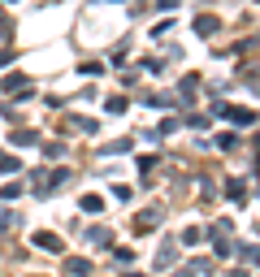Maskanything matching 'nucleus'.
Instances as JSON below:
<instances>
[{"label":"nucleus","instance_id":"nucleus-1","mask_svg":"<svg viewBox=\"0 0 260 277\" xmlns=\"http://www.w3.org/2000/svg\"><path fill=\"white\" fill-rule=\"evenodd\" d=\"M35 243H39L43 251H56V247H61V243H56V234H35Z\"/></svg>","mask_w":260,"mask_h":277},{"label":"nucleus","instance_id":"nucleus-2","mask_svg":"<svg viewBox=\"0 0 260 277\" xmlns=\"http://www.w3.org/2000/svg\"><path fill=\"white\" fill-rule=\"evenodd\" d=\"M70 273H78V277H87V273H91V264H87V260H70Z\"/></svg>","mask_w":260,"mask_h":277},{"label":"nucleus","instance_id":"nucleus-3","mask_svg":"<svg viewBox=\"0 0 260 277\" xmlns=\"http://www.w3.org/2000/svg\"><path fill=\"white\" fill-rule=\"evenodd\" d=\"M195 31H204V35L217 31V18H200V22H195Z\"/></svg>","mask_w":260,"mask_h":277}]
</instances>
